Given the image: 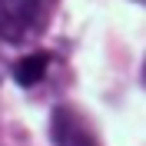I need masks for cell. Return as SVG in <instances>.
Here are the masks:
<instances>
[{
    "mask_svg": "<svg viewBox=\"0 0 146 146\" xmlns=\"http://www.w3.org/2000/svg\"><path fill=\"white\" fill-rule=\"evenodd\" d=\"M50 139H53V146H100L90 119L76 106H66V103L56 106L50 116Z\"/></svg>",
    "mask_w": 146,
    "mask_h": 146,
    "instance_id": "cell-2",
    "label": "cell"
},
{
    "mask_svg": "<svg viewBox=\"0 0 146 146\" xmlns=\"http://www.w3.org/2000/svg\"><path fill=\"white\" fill-rule=\"evenodd\" d=\"M143 86H146V60H143Z\"/></svg>",
    "mask_w": 146,
    "mask_h": 146,
    "instance_id": "cell-4",
    "label": "cell"
},
{
    "mask_svg": "<svg viewBox=\"0 0 146 146\" xmlns=\"http://www.w3.org/2000/svg\"><path fill=\"white\" fill-rule=\"evenodd\" d=\"M136 3H143V7H146V0H136Z\"/></svg>",
    "mask_w": 146,
    "mask_h": 146,
    "instance_id": "cell-5",
    "label": "cell"
},
{
    "mask_svg": "<svg viewBox=\"0 0 146 146\" xmlns=\"http://www.w3.org/2000/svg\"><path fill=\"white\" fill-rule=\"evenodd\" d=\"M60 0H0V40L27 43L50 23Z\"/></svg>",
    "mask_w": 146,
    "mask_h": 146,
    "instance_id": "cell-1",
    "label": "cell"
},
{
    "mask_svg": "<svg viewBox=\"0 0 146 146\" xmlns=\"http://www.w3.org/2000/svg\"><path fill=\"white\" fill-rule=\"evenodd\" d=\"M46 66H50V53H27L13 63V80L20 86H36V83L46 76Z\"/></svg>",
    "mask_w": 146,
    "mask_h": 146,
    "instance_id": "cell-3",
    "label": "cell"
}]
</instances>
